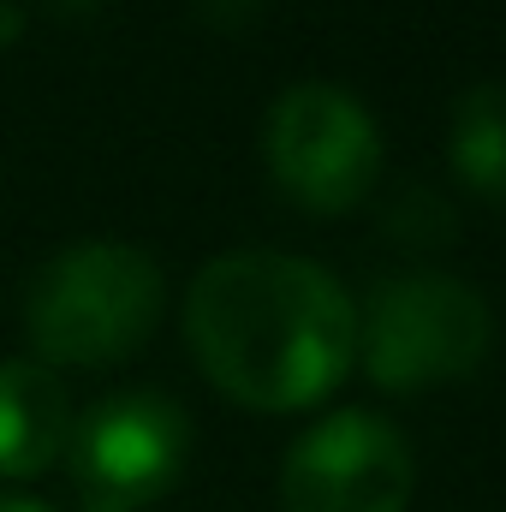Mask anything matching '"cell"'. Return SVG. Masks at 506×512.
I'll return each instance as SVG.
<instances>
[{"label": "cell", "instance_id": "30bf717a", "mask_svg": "<svg viewBox=\"0 0 506 512\" xmlns=\"http://www.w3.org/2000/svg\"><path fill=\"white\" fill-rule=\"evenodd\" d=\"M191 6H197L209 24H221V30H239V24H251L268 0H191Z\"/></svg>", "mask_w": 506, "mask_h": 512}, {"label": "cell", "instance_id": "6da1fadb", "mask_svg": "<svg viewBox=\"0 0 506 512\" xmlns=\"http://www.w3.org/2000/svg\"><path fill=\"white\" fill-rule=\"evenodd\" d=\"M185 334L203 376L256 411L316 405L358 352V304L346 286L286 251H227L197 268Z\"/></svg>", "mask_w": 506, "mask_h": 512}, {"label": "cell", "instance_id": "277c9868", "mask_svg": "<svg viewBox=\"0 0 506 512\" xmlns=\"http://www.w3.org/2000/svg\"><path fill=\"white\" fill-rule=\"evenodd\" d=\"M191 453V417L167 393H108L96 399L66 441L78 483V512H143L161 501Z\"/></svg>", "mask_w": 506, "mask_h": 512}, {"label": "cell", "instance_id": "52a82bcc", "mask_svg": "<svg viewBox=\"0 0 506 512\" xmlns=\"http://www.w3.org/2000/svg\"><path fill=\"white\" fill-rule=\"evenodd\" d=\"M72 399L60 376L36 358L0 364V477H42L66 459L72 441Z\"/></svg>", "mask_w": 506, "mask_h": 512}, {"label": "cell", "instance_id": "3957f363", "mask_svg": "<svg viewBox=\"0 0 506 512\" xmlns=\"http://www.w3.org/2000/svg\"><path fill=\"white\" fill-rule=\"evenodd\" d=\"M495 322L483 292L453 274H393L358 310V352L381 387L453 382L489 358Z\"/></svg>", "mask_w": 506, "mask_h": 512}, {"label": "cell", "instance_id": "9c48e42d", "mask_svg": "<svg viewBox=\"0 0 506 512\" xmlns=\"http://www.w3.org/2000/svg\"><path fill=\"white\" fill-rule=\"evenodd\" d=\"M387 233L405 239V245H441L453 233V215H447V203L435 191H405L399 209L387 215Z\"/></svg>", "mask_w": 506, "mask_h": 512}, {"label": "cell", "instance_id": "7a4b0ae2", "mask_svg": "<svg viewBox=\"0 0 506 512\" xmlns=\"http://www.w3.org/2000/svg\"><path fill=\"white\" fill-rule=\"evenodd\" d=\"M161 322V268L137 245L90 239L54 251L24 286V334L48 364H120Z\"/></svg>", "mask_w": 506, "mask_h": 512}, {"label": "cell", "instance_id": "8fae6325", "mask_svg": "<svg viewBox=\"0 0 506 512\" xmlns=\"http://www.w3.org/2000/svg\"><path fill=\"white\" fill-rule=\"evenodd\" d=\"M0 512H48V507H42V501H24V495H6Z\"/></svg>", "mask_w": 506, "mask_h": 512}, {"label": "cell", "instance_id": "5b68a950", "mask_svg": "<svg viewBox=\"0 0 506 512\" xmlns=\"http://www.w3.org/2000/svg\"><path fill=\"white\" fill-rule=\"evenodd\" d=\"M262 155L274 185L304 209H352L381 173V131L358 96L334 84H292L268 108Z\"/></svg>", "mask_w": 506, "mask_h": 512}, {"label": "cell", "instance_id": "8992f818", "mask_svg": "<svg viewBox=\"0 0 506 512\" xmlns=\"http://www.w3.org/2000/svg\"><path fill=\"white\" fill-rule=\"evenodd\" d=\"M417 459L376 411H334L280 465V512H405Z\"/></svg>", "mask_w": 506, "mask_h": 512}, {"label": "cell", "instance_id": "ba28073f", "mask_svg": "<svg viewBox=\"0 0 506 512\" xmlns=\"http://www.w3.org/2000/svg\"><path fill=\"white\" fill-rule=\"evenodd\" d=\"M447 149L477 197L506 203V84H477L453 102Z\"/></svg>", "mask_w": 506, "mask_h": 512}]
</instances>
